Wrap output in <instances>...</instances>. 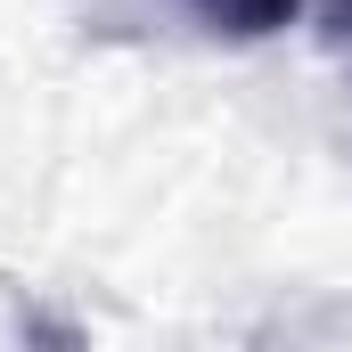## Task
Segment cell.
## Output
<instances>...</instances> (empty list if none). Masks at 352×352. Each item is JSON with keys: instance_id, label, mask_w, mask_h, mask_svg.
Returning a JSON list of instances; mask_svg holds the SVG:
<instances>
[{"instance_id": "obj_1", "label": "cell", "mask_w": 352, "mask_h": 352, "mask_svg": "<svg viewBox=\"0 0 352 352\" xmlns=\"http://www.w3.org/2000/svg\"><path fill=\"white\" fill-rule=\"evenodd\" d=\"M188 8H197V25H213V33H230V41H263L278 25H295L303 0H188Z\"/></svg>"}, {"instance_id": "obj_2", "label": "cell", "mask_w": 352, "mask_h": 352, "mask_svg": "<svg viewBox=\"0 0 352 352\" xmlns=\"http://www.w3.org/2000/svg\"><path fill=\"white\" fill-rule=\"evenodd\" d=\"M320 8H328V25H336V33H352V0H320Z\"/></svg>"}]
</instances>
